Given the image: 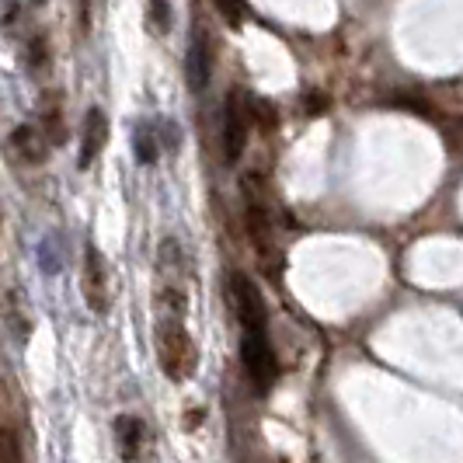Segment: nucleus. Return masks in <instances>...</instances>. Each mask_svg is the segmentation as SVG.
Returning <instances> with one entry per match:
<instances>
[{"label":"nucleus","instance_id":"f257e3e1","mask_svg":"<svg viewBox=\"0 0 463 463\" xmlns=\"http://www.w3.org/2000/svg\"><path fill=\"white\" fill-rule=\"evenodd\" d=\"M154 345H157V363H161V373L167 380L182 383L188 380L195 366H199V348L192 342V335L185 331L182 317H164L157 331H154Z\"/></svg>","mask_w":463,"mask_h":463},{"label":"nucleus","instance_id":"f03ea898","mask_svg":"<svg viewBox=\"0 0 463 463\" xmlns=\"http://www.w3.org/2000/svg\"><path fill=\"white\" fill-rule=\"evenodd\" d=\"M241 363H244V373L248 380L255 383L258 394L272 391L279 376V359L272 352V342H269V331H244L241 338Z\"/></svg>","mask_w":463,"mask_h":463},{"label":"nucleus","instance_id":"7ed1b4c3","mask_svg":"<svg viewBox=\"0 0 463 463\" xmlns=\"http://www.w3.org/2000/svg\"><path fill=\"white\" fill-rule=\"evenodd\" d=\"M80 289H84V303L91 307L94 314H109L112 307V293H109V265H105V255L88 244L84 248V276H80Z\"/></svg>","mask_w":463,"mask_h":463},{"label":"nucleus","instance_id":"20e7f679","mask_svg":"<svg viewBox=\"0 0 463 463\" xmlns=\"http://www.w3.org/2000/svg\"><path fill=\"white\" fill-rule=\"evenodd\" d=\"M231 293H233V310H237V321L244 331H265L269 325V314H265V300H261V289L248 276L231 279Z\"/></svg>","mask_w":463,"mask_h":463},{"label":"nucleus","instance_id":"39448f33","mask_svg":"<svg viewBox=\"0 0 463 463\" xmlns=\"http://www.w3.org/2000/svg\"><path fill=\"white\" fill-rule=\"evenodd\" d=\"M248 146V105L241 101V94L227 98V109H223V157L227 164H237L241 154Z\"/></svg>","mask_w":463,"mask_h":463},{"label":"nucleus","instance_id":"423d86ee","mask_svg":"<svg viewBox=\"0 0 463 463\" xmlns=\"http://www.w3.org/2000/svg\"><path fill=\"white\" fill-rule=\"evenodd\" d=\"M11 150L22 164H43L49 157V150H52V143L39 129V122H22L11 133Z\"/></svg>","mask_w":463,"mask_h":463},{"label":"nucleus","instance_id":"0eeeda50","mask_svg":"<svg viewBox=\"0 0 463 463\" xmlns=\"http://www.w3.org/2000/svg\"><path fill=\"white\" fill-rule=\"evenodd\" d=\"M0 317H4V325L11 331V338L24 345L28 338H32V310H28V300H24L22 289H7L4 297H0Z\"/></svg>","mask_w":463,"mask_h":463},{"label":"nucleus","instance_id":"6e6552de","mask_svg":"<svg viewBox=\"0 0 463 463\" xmlns=\"http://www.w3.org/2000/svg\"><path fill=\"white\" fill-rule=\"evenodd\" d=\"M109 143V118L101 109H88L84 116V133H80V154H77V164L80 167H91L98 161V154L105 150Z\"/></svg>","mask_w":463,"mask_h":463},{"label":"nucleus","instance_id":"1a4fd4ad","mask_svg":"<svg viewBox=\"0 0 463 463\" xmlns=\"http://www.w3.org/2000/svg\"><path fill=\"white\" fill-rule=\"evenodd\" d=\"M185 73H188V88H192V91H206V84H209V39H206V32H203V28H195V32H192Z\"/></svg>","mask_w":463,"mask_h":463},{"label":"nucleus","instance_id":"9d476101","mask_svg":"<svg viewBox=\"0 0 463 463\" xmlns=\"http://www.w3.org/2000/svg\"><path fill=\"white\" fill-rule=\"evenodd\" d=\"M39 129L46 133V139L52 146H60L67 139V118H63V105L56 94H46L39 105Z\"/></svg>","mask_w":463,"mask_h":463},{"label":"nucleus","instance_id":"9b49d317","mask_svg":"<svg viewBox=\"0 0 463 463\" xmlns=\"http://www.w3.org/2000/svg\"><path fill=\"white\" fill-rule=\"evenodd\" d=\"M116 436H118V449H122V457L126 460H133L139 453V446H143V436H146V429H143V421L137 415H118L116 418Z\"/></svg>","mask_w":463,"mask_h":463},{"label":"nucleus","instance_id":"f8f14e48","mask_svg":"<svg viewBox=\"0 0 463 463\" xmlns=\"http://www.w3.org/2000/svg\"><path fill=\"white\" fill-rule=\"evenodd\" d=\"M133 150H137V161L146 164V167L157 161V133L146 122L137 126V133H133Z\"/></svg>","mask_w":463,"mask_h":463},{"label":"nucleus","instance_id":"ddd939ff","mask_svg":"<svg viewBox=\"0 0 463 463\" xmlns=\"http://www.w3.org/2000/svg\"><path fill=\"white\" fill-rule=\"evenodd\" d=\"M39 258H43L46 276H56V272L63 269V244H60L56 233H46V241H43V248H39Z\"/></svg>","mask_w":463,"mask_h":463},{"label":"nucleus","instance_id":"4468645a","mask_svg":"<svg viewBox=\"0 0 463 463\" xmlns=\"http://www.w3.org/2000/svg\"><path fill=\"white\" fill-rule=\"evenodd\" d=\"M28 52H24V63L32 70H39V67H46L49 63V43H46V35H35L32 43H28Z\"/></svg>","mask_w":463,"mask_h":463},{"label":"nucleus","instance_id":"2eb2a0df","mask_svg":"<svg viewBox=\"0 0 463 463\" xmlns=\"http://www.w3.org/2000/svg\"><path fill=\"white\" fill-rule=\"evenodd\" d=\"M146 4H150V24L157 32H167L171 28V7H167V0H146Z\"/></svg>","mask_w":463,"mask_h":463},{"label":"nucleus","instance_id":"dca6fc26","mask_svg":"<svg viewBox=\"0 0 463 463\" xmlns=\"http://www.w3.org/2000/svg\"><path fill=\"white\" fill-rule=\"evenodd\" d=\"M216 7L231 24H241V18H244V0H216Z\"/></svg>","mask_w":463,"mask_h":463},{"label":"nucleus","instance_id":"f3484780","mask_svg":"<svg viewBox=\"0 0 463 463\" xmlns=\"http://www.w3.org/2000/svg\"><path fill=\"white\" fill-rule=\"evenodd\" d=\"M161 143L167 150H178L182 146V129L175 122H161Z\"/></svg>","mask_w":463,"mask_h":463},{"label":"nucleus","instance_id":"a211bd4d","mask_svg":"<svg viewBox=\"0 0 463 463\" xmlns=\"http://www.w3.org/2000/svg\"><path fill=\"white\" fill-rule=\"evenodd\" d=\"M14 442L18 439L11 432H0V460H22V449Z\"/></svg>","mask_w":463,"mask_h":463},{"label":"nucleus","instance_id":"6ab92c4d","mask_svg":"<svg viewBox=\"0 0 463 463\" xmlns=\"http://www.w3.org/2000/svg\"><path fill=\"white\" fill-rule=\"evenodd\" d=\"M88 22H91V7H88V0H77V24H80V32H88Z\"/></svg>","mask_w":463,"mask_h":463},{"label":"nucleus","instance_id":"aec40b11","mask_svg":"<svg viewBox=\"0 0 463 463\" xmlns=\"http://www.w3.org/2000/svg\"><path fill=\"white\" fill-rule=\"evenodd\" d=\"M28 4H46V0H28Z\"/></svg>","mask_w":463,"mask_h":463},{"label":"nucleus","instance_id":"412c9836","mask_svg":"<svg viewBox=\"0 0 463 463\" xmlns=\"http://www.w3.org/2000/svg\"><path fill=\"white\" fill-rule=\"evenodd\" d=\"M0 223H4V213H0Z\"/></svg>","mask_w":463,"mask_h":463}]
</instances>
